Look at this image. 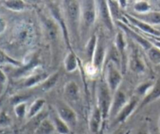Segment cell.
I'll list each match as a JSON object with an SVG mask.
<instances>
[{"mask_svg": "<svg viewBox=\"0 0 160 134\" xmlns=\"http://www.w3.org/2000/svg\"><path fill=\"white\" fill-rule=\"evenodd\" d=\"M112 94V92L108 88L106 83L105 84L101 83L98 85V91H97V100H98L97 107L101 110L104 120L110 116L111 107L113 99Z\"/></svg>", "mask_w": 160, "mask_h": 134, "instance_id": "obj_1", "label": "cell"}, {"mask_svg": "<svg viewBox=\"0 0 160 134\" xmlns=\"http://www.w3.org/2000/svg\"><path fill=\"white\" fill-rule=\"evenodd\" d=\"M106 84L112 93H115L118 90L122 81V75L118 65L112 61H108L105 66Z\"/></svg>", "mask_w": 160, "mask_h": 134, "instance_id": "obj_2", "label": "cell"}, {"mask_svg": "<svg viewBox=\"0 0 160 134\" xmlns=\"http://www.w3.org/2000/svg\"><path fill=\"white\" fill-rule=\"evenodd\" d=\"M79 4L81 22L83 23L86 27H91L94 24L95 20L98 17L96 1H82L79 3Z\"/></svg>", "mask_w": 160, "mask_h": 134, "instance_id": "obj_3", "label": "cell"}, {"mask_svg": "<svg viewBox=\"0 0 160 134\" xmlns=\"http://www.w3.org/2000/svg\"><path fill=\"white\" fill-rule=\"evenodd\" d=\"M64 4V15L67 18V21L72 30H77L79 23H81L80 18V4L77 1H65Z\"/></svg>", "mask_w": 160, "mask_h": 134, "instance_id": "obj_4", "label": "cell"}, {"mask_svg": "<svg viewBox=\"0 0 160 134\" xmlns=\"http://www.w3.org/2000/svg\"><path fill=\"white\" fill-rule=\"evenodd\" d=\"M55 110L56 113L69 127H74L76 126L77 121V115L75 110L68 105L66 103L63 101H58L55 104Z\"/></svg>", "mask_w": 160, "mask_h": 134, "instance_id": "obj_5", "label": "cell"}, {"mask_svg": "<svg viewBox=\"0 0 160 134\" xmlns=\"http://www.w3.org/2000/svg\"><path fill=\"white\" fill-rule=\"evenodd\" d=\"M127 62L130 71L133 73L141 74L145 72L146 64L138 49L133 48L132 51H130Z\"/></svg>", "mask_w": 160, "mask_h": 134, "instance_id": "obj_6", "label": "cell"}, {"mask_svg": "<svg viewBox=\"0 0 160 134\" xmlns=\"http://www.w3.org/2000/svg\"><path fill=\"white\" fill-rule=\"evenodd\" d=\"M97 13L101 21L109 31L112 32L114 29L113 20L109 11L107 1H96Z\"/></svg>", "mask_w": 160, "mask_h": 134, "instance_id": "obj_7", "label": "cell"}, {"mask_svg": "<svg viewBox=\"0 0 160 134\" xmlns=\"http://www.w3.org/2000/svg\"><path fill=\"white\" fill-rule=\"evenodd\" d=\"M35 38V28L32 24L24 22L21 24L18 32V39L24 45H30Z\"/></svg>", "mask_w": 160, "mask_h": 134, "instance_id": "obj_8", "label": "cell"}, {"mask_svg": "<svg viewBox=\"0 0 160 134\" xmlns=\"http://www.w3.org/2000/svg\"><path fill=\"white\" fill-rule=\"evenodd\" d=\"M117 23H118V25L127 33V35H128L133 41L138 43V44H139L142 48H144V50H146L148 51L149 49H151L153 47L152 43H151L147 38H144L143 37V36H141V35L138 34V32L133 31L130 26L125 24V23L122 22V21H118Z\"/></svg>", "mask_w": 160, "mask_h": 134, "instance_id": "obj_9", "label": "cell"}, {"mask_svg": "<svg viewBox=\"0 0 160 134\" xmlns=\"http://www.w3.org/2000/svg\"><path fill=\"white\" fill-rule=\"evenodd\" d=\"M125 17L126 18H127V21H128L129 22L131 23V24L133 27L138 28L139 30L144 32L146 35H149V36H152V37L160 38V31L155 29L153 26L149 25V24L140 21L138 18H136L133 16H131V15L126 14Z\"/></svg>", "mask_w": 160, "mask_h": 134, "instance_id": "obj_10", "label": "cell"}, {"mask_svg": "<svg viewBox=\"0 0 160 134\" xmlns=\"http://www.w3.org/2000/svg\"><path fill=\"white\" fill-rule=\"evenodd\" d=\"M106 57H107V51H106L105 44L102 40L98 39V45H97L96 51H95L93 61L91 63L98 72L100 71L102 68L103 65L106 60Z\"/></svg>", "mask_w": 160, "mask_h": 134, "instance_id": "obj_11", "label": "cell"}, {"mask_svg": "<svg viewBox=\"0 0 160 134\" xmlns=\"http://www.w3.org/2000/svg\"><path fill=\"white\" fill-rule=\"evenodd\" d=\"M127 102H128V100H127V95L122 91L118 90L117 92H115L113 94V99H112V107H111L110 110V116L116 118L117 115L125 107Z\"/></svg>", "mask_w": 160, "mask_h": 134, "instance_id": "obj_12", "label": "cell"}, {"mask_svg": "<svg viewBox=\"0 0 160 134\" xmlns=\"http://www.w3.org/2000/svg\"><path fill=\"white\" fill-rule=\"evenodd\" d=\"M138 105V97L133 96V98L128 100L127 104L125 107L122 109V110L119 112L116 117V121L118 123H123L128 120L132 115V114L134 112Z\"/></svg>", "mask_w": 160, "mask_h": 134, "instance_id": "obj_13", "label": "cell"}, {"mask_svg": "<svg viewBox=\"0 0 160 134\" xmlns=\"http://www.w3.org/2000/svg\"><path fill=\"white\" fill-rule=\"evenodd\" d=\"M103 121L104 119L101 110L98 107H95L89 118V129L91 134L99 133L101 129Z\"/></svg>", "mask_w": 160, "mask_h": 134, "instance_id": "obj_14", "label": "cell"}, {"mask_svg": "<svg viewBox=\"0 0 160 134\" xmlns=\"http://www.w3.org/2000/svg\"><path fill=\"white\" fill-rule=\"evenodd\" d=\"M160 99V79H158L155 81V84L152 86L147 95L142 99L141 102L140 103V107H143L152 103L155 102Z\"/></svg>", "mask_w": 160, "mask_h": 134, "instance_id": "obj_15", "label": "cell"}, {"mask_svg": "<svg viewBox=\"0 0 160 134\" xmlns=\"http://www.w3.org/2000/svg\"><path fill=\"white\" fill-rule=\"evenodd\" d=\"M64 93L66 98L71 102H75L79 98L80 92L78 84L74 81L67 82L64 88Z\"/></svg>", "mask_w": 160, "mask_h": 134, "instance_id": "obj_16", "label": "cell"}, {"mask_svg": "<svg viewBox=\"0 0 160 134\" xmlns=\"http://www.w3.org/2000/svg\"><path fill=\"white\" fill-rule=\"evenodd\" d=\"M133 17L151 26L160 24V11L151 10L144 14H138Z\"/></svg>", "mask_w": 160, "mask_h": 134, "instance_id": "obj_17", "label": "cell"}, {"mask_svg": "<svg viewBox=\"0 0 160 134\" xmlns=\"http://www.w3.org/2000/svg\"><path fill=\"white\" fill-rule=\"evenodd\" d=\"M49 77H50V75L47 72L42 71L34 73L26 79L25 82H24V86L26 88H32L42 84Z\"/></svg>", "mask_w": 160, "mask_h": 134, "instance_id": "obj_18", "label": "cell"}, {"mask_svg": "<svg viewBox=\"0 0 160 134\" xmlns=\"http://www.w3.org/2000/svg\"><path fill=\"white\" fill-rule=\"evenodd\" d=\"M115 49L118 51L120 56V59L123 62L126 58V49H127V42L124 38V34L122 32H118L115 39Z\"/></svg>", "mask_w": 160, "mask_h": 134, "instance_id": "obj_19", "label": "cell"}, {"mask_svg": "<svg viewBox=\"0 0 160 134\" xmlns=\"http://www.w3.org/2000/svg\"><path fill=\"white\" fill-rule=\"evenodd\" d=\"M50 120L54 126L55 130L59 134H69L70 133V127L57 115L53 113L50 117Z\"/></svg>", "mask_w": 160, "mask_h": 134, "instance_id": "obj_20", "label": "cell"}, {"mask_svg": "<svg viewBox=\"0 0 160 134\" xmlns=\"http://www.w3.org/2000/svg\"><path fill=\"white\" fill-rule=\"evenodd\" d=\"M56 132L50 118H45L40 121L35 131V134H53Z\"/></svg>", "mask_w": 160, "mask_h": 134, "instance_id": "obj_21", "label": "cell"}, {"mask_svg": "<svg viewBox=\"0 0 160 134\" xmlns=\"http://www.w3.org/2000/svg\"><path fill=\"white\" fill-rule=\"evenodd\" d=\"M64 69L68 73H73L78 69V58L73 51H69L64 60Z\"/></svg>", "mask_w": 160, "mask_h": 134, "instance_id": "obj_22", "label": "cell"}, {"mask_svg": "<svg viewBox=\"0 0 160 134\" xmlns=\"http://www.w3.org/2000/svg\"><path fill=\"white\" fill-rule=\"evenodd\" d=\"M46 104L45 99L42 98H39L38 99H35L33 103L32 104V105L30 106V107L28 110V114L27 117L28 118H32L35 117L36 115H38L40 113V111L42 110V108L44 107Z\"/></svg>", "mask_w": 160, "mask_h": 134, "instance_id": "obj_23", "label": "cell"}, {"mask_svg": "<svg viewBox=\"0 0 160 134\" xmlns=\"http://www.w3.org/2000/svg\"><path fill=\"white\" fill-rule=\"evenodd\" d=\"M98 36L96 35H93L87 42V47H86V55L88 58L89 63H92V61H93V55H94L97 45H98Z\"/></svg>", "mask_w": 160, "mask_h": 134, "instance_id": "obj_24", "label": "cell"}, {"mask_svg": "<svg viewBox=\"0 0 160 134\" xmlns=\"http://www.w3.org/2000/svg\"><path fill=\"white\" fill-rule=\"evenodd\" d=\"M133 10L138 12V14H144L152 10L150 3L145 0H139L133 4Z\"/></svg>", "mask_w": 160, "mask_h": 134, "instance_id": "obj_25", "label": "cell"}, {"mask_svg": "<svg viewBox=\"0 0 160 134\" xmlns=\"http://www.w3.org/2000/svg\"><path fill=\"white\" fill-rule=\"evenodd\" d=\"M58 79H59V73H55L53 74L50 75L42 84H41V87H42V90L43 92H48V91L51 90L53 88H54V86L56 85L57 83H58Z\"/></svg>", "mask_w": 160, "mask_h": 134, "instance_id": "obj_26", "label": "cell"}, {"mask_svg": "<svg viewBox=\"0 0 160 134\" xmlns=\"http://www.w3.org/2000/svg\"><path fill=\"white\" fill-rule=\"evenodd\" d=\"M107 2L109 11H110L111 16H112L113 21H119V18L121 17V14H120L121 8H120L119 5H118V1H107Z\"/></svg>", "mask_w": 160, "mask_h": 134, "instance_id": "obj_27", "label": "cell"}, {"mask_svg": "<svg viewBox=\"0 0 160 134\" xmlns=\"http://www.w3.org/2000/svg\"><path fill=\"white\" fill-rule=\"evenodd\" d=\"M155 82L153 81H146V82L142 83L140 85L138 86L136 89V93H137V96L139 97H142V99L146 95L148 94V92L150 91V89L152 88V86L154 85Z\"/></svg>", "mask_w": 160, "mask_h": 134, "instance_id": "obj_28", "label": "cell"}, {"mask_svg": "<svg viewBox=\"0 0 160 134\" xmlns=\"http://www.w3.org/2000/svg\"><path fill=\"white\" fill-rule=\"evenodd\" d=\"M150 61L155 65H160V49L152 47L147 51Z\"/></svg>", "mask_w": 160, "mask_h": 134, "instance_id": "obj_29", "label": "cell"}, {"mask_svg": "<svg viewBox=\"0 0 160 134\" xmlns=\"http://www.w3.org/2000/svg\"><path fill=\"white\" fill-rule=\"evenodd\" d=\"M6 5L9 9L14 11H22L26 8V3L21 0L8 1V2H6Z\"/></svg>", "mask_w": 160, "mask_h": 134, "instance_id": "obj_30", "label": "cell"}, {"mask_svg": "<svg viewBox=\"0 0 160 134\" xmlns=\"http://www.w3.org/2000/svg\"><path fill=\"white\" fill-rule=\"evenodd\" d=\"M28 110L27 104L25 103H21L15 107V113L19 118H24V116H27Z\"/></svg>", "mask_w": 160, "mask_h": 134, "instance_id": "obj_31", "label": "cell"}, {"mask_svg": "<svg viewBox=\"0 0 160 134\" xmlns=\"http://www.w3.org/2000/svg\"><path fill=\"white\" fill-rule=\"evenodd\" d=\"M118 5L121 9H124L127 7V1H118Z\"/></svg>", "mask_w": 160, "mask_h": 134, "instance_id": "obj_32", "label": "cell"}, {"mask_svg": "<svg viewBox=\"0 0 160 134\" xmlns=\"http://www.w3.org/2000/svg\"><path fill=\"white\" fill-rule=\"evenodd\" d=\"M136 134H150L147 130H140Z\"/></svg>", "mask_w": 160, "mask_h": 134, "instance_id": "obj_33", "label": "cell"}, {"mask_svg": "<svg viewBox=\"0 0 160 134\" xmlns=\"http://www.w3.org/2000/svg\"><path fill=\"white\" fill-rule=\"evenodd\" d=\"M158 129H159V134H160V118H159V122H158Z\"/></svg>", "mask_w": 160, "mask_h": 134, "instance_id": "obj_34", "label": "cell"}]
</instances>
